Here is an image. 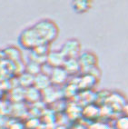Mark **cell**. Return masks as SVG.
<instances>
[{
    "mask_svg": "<svg viewBox=\"0 0 128 129\" xmlns=\"http://www.w3.org/2000/svg\"><path fill=\"white\" fill-rule=\"evenodd\" d=\"M33 26L43 44H52L59 36L58 25L55 21L50 18L40 19Z\"/></svg>",
    "mask_w": 128,
    "mask_h": 129,
    "instance_id": "obj_1",
    "label": "cell"
},
{
    "mask_svg": "<svg viewBox=\"0 0 128 129\" xmlns=\"http://www.w3.org/2000/svg\"><path fill=\"white\" fill-rule=\"evenodd\" d=\"M18 43L21 47L30 51H33L38 46L43 44L33 25L22 30V32L19 34Z\"/></svg>",
    "mask_w": 128,
    "mask_h": 129,
    "instance_id": "obj_2",
    "label": "cell"
},
{
    "mask_svg": "<svg viewBox=\"0 0 128 129\" xmlns=\"http://www.w3.org/2000/svg\"><path fill=\"white\" fill-rule=\"evenodd\" d=\"M78 62L80 64L81 72L85 74H90L98 67V57L93 51L82 52L78 57Z\"/></svg>",
    "mask_w": 128,
    "mask_h": 129,
    "instance_id": "obj_3",
    "label": "cell"
},
{
    "mask_svg": "<svg viewBox=\"0 0 128 129\" xmlns=\"http://www.w3.org/2000/svg\"><path fill=\"white\" fill-rule=\"evenodd\" d=\"M61 53L64 55L66 59L78 58L82 54V46L80 41L76 38H69L64 42L60 48Z\"/></svg>",
    "mask_w": 128,
    "mask_h": 129,
    "instance_id": "obj_4",
    "label": "cell"
},
{
    "mask_svg": "<svg viewBox=\"0 0 128 129\" xmlns=\"http://www.w3.org/2000/svg\"><path fill=\"white\" fill-rule=\"evenodd\" d=\"M66 60L67 59L60 50L50 51V53L48 54L47 57H46V64L52 69L58 68V67H63Z\"/></svg>",
    "mask_w": 128,
    "mask_h": 129,
    "instance_id": "obj_5",
    "label": "cell"
},
{
    "mask_svg": "<svg viewBox=\"0 0 128 129\" xmlns=\"http://www.w3.org/2000/svg\"><path fill=\"white\" fill-rule=\"evenodd\" d=\"M69 75L63 67H58V68H53L51 70V73L49 75L51 83L55 85H64L67 81Z\"/></svg>",
    "mask_w": 128,
    "mask_h": 129,
    "instance_id": "obj_6",
    "label": "cell"
},
{
    "mask_svg": "<svg viewBox=\"0 0 128 129\" xmlns=\"http://www.w3.org/2000/svg\"><path fill=\"white\" fill-rule=\"evenodd\" d=\"M51 85H52V83H51L49 75L45 74L43 72L34 77V85H33V86L37 88V90H39L40 92H44L45 90L50 87Z\"/></svg>",
    "mask_w": 128,
    "mask_h": 129,
    "instance_id": "obj_7",
    "label": "cell"
},
{
    "mask_svg": "<svg viewBox=\"0 0 128 129\" xmlns=\"http://www.w3.org/2000/svg\"><path fill=\"white\" fill-rule=\"evenodd\" d=\"M93 2L91 0H76L71 4L74 11L77 14H85L90 10Z\"/></svg>",
    "mask_w": 128,
    "mask_h": 129,
    "instance_id": "obj_8",
    "label": "cell"
},
{
    "mask_svg": "<svg viewBox=\"0 0 128 129\" xmlns=\"http://www.w3.org/2000/svg\"><path fill=\"white\" fill-rule=\"evenodd\" d=\"M67 74L70 75H76L79 72H81V67L79 62H78V58H71V59H67L63 66Z\"/></svg>",
    "mask_w": 128,
    "mask_h": 129,
    "instance_id": "obj_9",
    "label": "cell"
},
{
    "mask_svg": "<svg viewBox=\"0 0 128 129\" xmlns=\"http://www.w3.org/2000/svg\"><path fill=\"white\" fill-rule=\"evenodd\" d=\"M25 96L29 101H37L39 99V97H40V91L37 90L36 87H34V86H31V87H28V89L25 91Z\"/></svg>",
    "mask_w": 128,
    "mask_h": 129,
    "instance_id": "obj_10",
    "label": "cell"
},
{
    "mask_svg": "<svg viewBox=\"0 0 128 129\" xmlns=\"http://www.w3.org/2000/svg\"><path fill=\"white\" fill-rule=\"evenodd\" d=\"M26 73L33 76H37L38 74L42 73L41 64H37L36 62H33V61H30L29 64L26 66Z\"/></svg>",
    "mask_w": 128,
    "mask_h": 129,
    "instance_id": "obj_11",
    "label": "cell"
},
{
    "mask_svg": "<svg viewBox=\"0 0 128 129\" xmlns=\"http://www.w3.org/2000/svg\"><path fill=\"white\" fill-rule=\"evenodd\" d=\"M116 129H128V116L123 115L119 117L115 122Z\"/></svg>",
    "mask_w": 128,
    "mask_h": 129,
    "instance_id": "obj_12",
    "label": "cell"
},
{
    "mask_svg": "<svg viewBox=\"0 0 128 129\" xmlns=\"http://www.w3.org/2000/svg\"><path fill=\"white\" fill-rule=\"evenodd\" d=\"M122 111H123V115H126V116H128V102H125V104H124V106H123Z\"/></svg>",
    "mask_w": 128,
    "mask_h": 129,
    "instance_id": "obj_13",
    "label": "cell"
}]
</instances>
